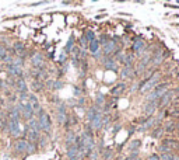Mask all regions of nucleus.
I'll list each match as a JSON object with an SVG mask.
<instances>
[{"label": "nucleus", "instance_id": "nucleus-42", "mask_svg": "<svg viewBox=\"0 0 179 160\" xmlns=\"http://www.w3.org/2000/svg\"><path fill=\"white\" fill-rule=\"evenodd\" d=\"M171 160H179V156H176V154H172Z\"/></svg>", "mask_w": 179, "mask_h": 160}, {"label": "nucleus", "instance_id": "nucleus-28", "mask_svg": "<svg viewBox=\"0 0 179 160\" xmlns=\"http://www.w3.org/2000/svg\"><path fill=\"white\" fill-rule=\"evenodd\" d=\"M73 47H74V37L71 35L70 38H69V41H67V44H66V47H64V52H66V54H67V52H71Z\"/></svg>", "mask_w": 179, "mask_h": 160}, {"label": "nucleus", "instance_id": "nucleus-39", "mask_svg": "<svg viewBox=\"0 0 179 160\" xmlns=\"http://www.w3.org/2000/svg\"><path fill=\"white\" fill-rule=\"evenodd\" d=\"M80 44H81L84 48H87V47H88V40H87L86 37H83V38H81V41H80Z\"/></svg>", "mask_w": 179, "mask_h": 160}, {"label": "nucleus", "instance_id": "nucleus-2", "mask_svg": "<svg viewBox=\"0 0 179 160\" xmlns=\"http://www.w3.org/2000/svg\"><path fill=\"white\" fill-rule=\"evenodd\" d=\"M38 122H39L41 131H44L45 134L50 132V129H52V120H50V115L48 112H44L41 117H38Z\"/></svg>", "mask_w": 179, "mask_h": 160}, {"label": "nucleus", "instance_id": "nucleus-36", "mask_svg": "<svg viewBox=\"0 0 179 160\" xmlns=\"http://www.w3.org/2000/svg\"><path fill=\"white\" fill-rule=\"evenodd\" d=\"M62 87H63V83L60 81V80H56V81H53V86H52V88H53V90H60Z\"/></svg>", "mask_w": 179, "mask_h": 160}, {"label": "nucleus", "instance_id": "nucleus-37", "mask_svg": "<svg viewBox=\"0 0 179 160\" xmlns=\"http://www.w3.org/2000/svg\"><path fill=\"white\" fill-rule=\"evenodd\" d=\"M84 37H86L87 40H90V41H93V40H95V35H94V32L91 31V30H88V31L86 32V35H84Z\"/></svg>", "mask_w": 179, "mask_h": 160}, {"label": "nucleus", "instance_id": "nucleus-46", "mask_svg": "<svg viewBox=\"0 0 179 160\" xmlns=\"http://www.w3.org/2000/svg\"><path fill=\"white\" fill-rule=\"evenodd\" d=\"M176 128H179V121H178V125H176Z\"/></svg>", "mask_w": 179, "mask_h": 160}, {"label": "nucleus", "instance_id": "nucleus-22", "mask_svg": "<svg viewBox=\"0 0 179 160\" xmlns=\"http://www.w3.org/2000/svg\"><path fill=\"white\" fill-rule=\"evenodd\" d=\"M146 48L144 47V41H141V40H136L134 41V45H133V51L136 52V54H140L143 49Z\"/></svg>", "mask_w": 179, "mask_h": 160}, {"label": "nucleus", "instance_id": "nucleus-4", "mask_svg": "<svg viewBox=\"0 0 179 160\" xmlns=\"http://www.w3.org/2000/svg\"><path fill=\"white\" fill-rule=\"evenodd\" d=\"M160 81V73H156V74H153V77L151 79H148L143 86L140 87V91L141 93H147L148 90H153V88L157 86V83Z\"/></svg>", "mask_w": 179, "mask_h": 160}, {"label": "nucleus", "instance_id": "nucleus-35", "mask_svg": "<svg viewBox=\"0 0 179 160\" xmlns=\"http://www.w3.org/2000/svg\"><path fill=\"white\" fill-rule=\"evenodd\" d=\"M112 156H113V154H112V150H111V149H105V150H104V159L105 160L112 159Z\"/></svg>", "mask_w": 179, "mask_h": 160}, {"label": "nucleus", "instance_id": "nucleus-34", "mask_svg": "<svg viewBox=\"0 0 179 160\" xmlns=\"http://www.w3.org/2000/svg\"><path fill=\"white\" fill-rule=\"evenodd\" d=\"M4 56H7V48H6V45L0 44V59H3Z\"/></svg>", "mask_w": 179, "mask_h": 160}, {"label": "nucleus", "instance_id": "nucleus-15", "mask_svg": "<svg viewBox=\"0 0 179 160\" xmlns=\"http://www.w3.org/2000/svg\"><path fill=\"white\" fill-rule=\"evenodd\" d=\"M102 115H104V114H97L93 120L90 121V122H91V128L93 129L98 131V129L102 128Z\"/></svg>", "mask_w": 179, "mask_h": 160}, {"label": "nucleus", "instance_id": "nucleus-43", "mask_svg": "<svg viewBox=\"0 0 179 160\" xmlns=\"http://www.w3.org/2000/svg\"><path fill=\"white\" fill-rule=\"evenodd\" d=\"M1 120H4V118H3V112H1V110H0V121Z\"/></svg>", "mask_w": 179, "mask_h": 160}, {"label": "nucleus", "instance_id": "nucleus-9", "mask_svg": "<svg viewBox=\"0 0 179 160\" xmlns=\"http://www.w3.org/2000/svg\"><path fill=\"white\" fill-rule=\"evenodd\" d=\"M27 145H28L27 139H17L16 143H14V150L17 153H25L27 152Z\"/></svg>", "mask_w": 179, "mask_h": 160}, {"label": "nucleus", "instance_id": "nucleus-11", "mask_svg": "<svg viewBox=\"0 0 179 160\" xmlns=\"http://www.w3.org/2000/svg\"><path fill=\"white\" fill-rule=\"evenodd\" d=\"M6 69H7V72L11 74V76H16L17 79H20V77H23V69L21 67H17V66H13V65H6Z\"/></svg>", "mask_w": 179, "mask_h": 160}, {"label": "nucleus", "instance_id": "nucleus-38", "mask_svg": "<svg viewBox=\"0 0 179 160\" xmlns=\"http://www.w3.org/2000/svg\"><path fill=\"white\" fill-rule=\"evenodd\" d=\"M88 156H90V160H97V159H98V153L94 152V150H91Z\"/></svg>", "mask_w": 179, "mask_h": 160}, {"label": "nucleus", "instance_id": "nucleus-3", "mask_svg": "<svg viewBox=\"0 0 179 160\" xmlns=\"http://www.w3.org/2000/svg\"><path fill=\"white\" fill-rule=\"evenodd\" d=\"M7 129L10 135L14 136V138H18L24 134L21 131V127H20V121H7Z\"/></svg>", "mask_w": 179, "mask_h": 160}, {"label": "nucleus", "instance_id": "nucleus-23", "mask_svg": "<svg viewBox=\"0 0 179 160\" xmlns=\"http://www.w3.org/2000/svg\"><path fill=\"white\" fill-rule=\"evenodd\" d=\"M76 134L73 132V131H69L67 132V136H66V145H67V147L69 146H71V145H74V142H76Z\"/></svg>", "mask_w": 179, "mask_h": 160}, {"label": "nucleus", "instance_id": "nucleus-41", "mask_svg": "<svg viewBox=\"0 0 179 160\" xmlns=\"http://www.w3.org/2000/svg\"><path fill=\"white\" fill-rule=\"evenodd\" d=\"M93 56H94V58H97V59H98V58H101V51H98V52L93 54Z\"/></svg>", "mask_w": 179, "mask_h": 160}, {"label": "nucleus", "instance_id": "nucleus-18", "mask_svg": "<svg viewBox=\"0 0 179 160\" xmlns=\"http://www.w3.org/2000/svg\"><path fill=\"white\" fill-rule=\"evenodd\" d=\"M104 66H105V69L106 70H117V66H116V62H115V59L113 58H106V61L104 62Z\"/></svg>", "mask_w": 179, "mask_h": 160}, {"label": "nucleus", "instance_id": "nucleus-45", "mask_svg": "<svg viewBox=\"0 0 179 160\" xmlns=\"http://www.w3.org/2000/svg\"><path fill=\"white\" fill-rule=\"evenodd\" d=\"M1 69H3V65L0 63V70H1Z\"/></svg>", "mask_w": 179, "mask_h": 160}, {"label": "nucleus", "instance_id": "nucleus-6", "mask_svg": "<svg viewBox=\"0 0 179 160\" xmlns=\"http://www.w3.org/2000/svg\"><path fill=\"white\" fill-rule=\"evenodd\" d=\"M31 63L34 65V67L37 69H42V63H44V56L41 52H34L31 56Z\"/></svg>", "mask_w": 179, "mask_h": 160}, {"label": "nucleus", "instance_id": "nucleus-25", "mask_svg": "<svg viewBox=\"0 0 179 160\" xmlns=\"http://www.w3.org/2000/svg\"><path fill=\"white\" fill-rule=\"evenodd\" d=\"M141 146V141H139V139H134V141H132L130 143H129V146H127V149L130 150V152H137V149Z\"/></svg>", "mask_w": 179, "mask_h": 160}, {"label": "nucleus", "instance_id": "nucleus-44", "mask_svg": "<svg viewBox=\"0 0 179 160\" xmlns=\"http://www.w3.org/2000/svg\"><path fill=\"white\" fill-rule=\"evenodd\" d=\"M175 93H176V96L179 97V90H176V91H175Z\"/></svg>", "mask_w": 179, "mask_h": 160}, {"label": "nucleus", "instance_id": "nucleus-30", "mask_svg": "<svg viewBox=\"0 0 179 160\" xmlns=\"http://www.w3.org/2000/svg\"><path fill=\"white\" fill-rule=\"evenodd\" d=\"M44 88V84H42V81H39V80H35V81H32V90L34 91H41Z\"/></svg>", "mask_w": 179, "mask_h": 160}, {"label": "nucleus", "instance_id": "nucleus-24", "mask_svg": "<svg viewBox=\"0 0 179 160\" xmlns=\"http://www.w3.org/2000/svg\"><path fill=\"white\" fill-rule=\"evenodd\" d=\"M120 73H122L120 76H122L123 79H126V77H133V74H134V70L132 69V66H125V67H123V70H122Z\"/></svg>", "mask_w": 179, "mask_h": 160}, {"label": "nucleus", "instance_id": "nucleus-20", "mask_svg": "<svg viewBox=\"0 0 179 160\" xmlns=\"http://www.w3.org/2000/svg\"><path fill=\"white\" fill-rule=\"evenodd\" d=\"M125 90H126V84H125V83H119L117 86H115V87L111 90V93H112L113 96H116V94L119 96V94H122Z\"/></svg>", "mask_w": 179, "mask_h": 160}, {"label": "nucleus", "instance_id": "nucleus-14", "mask_svg": "<svg viewBox=\"0 0 179 160\" xmlns=\"http://www.w3.org/2000/svg\"><path fill=\"white\" fill-rule=\"evenodd\" d=\"M25 134H27V138H28L27 141H30V142H32V143H35L37 141H39V138H41V134H39L38 131H34V129L27 128Z\"/></svg>", "mask_w": 179, "mask_h": 160}, {"label": "nucleus", "instance_id": "nucleus-31", "mask_svg": "<svg viewBox=\"0 0 179 160\" xmlns=\"http://www.w3.org/2000/svg\"><path fill=\"white\" fill-rule=\"evenodd\" d=\"M35 150H37V146H35V143H32V142H30L28 141V145H27V152L28 154H32V153H35Z\"/></svg>", "mask_w": 179, "mask_h": 160}, {"label": "nucleus", "instance_id": "nucleus-12", "mask_svg": "<svg viewBox=\"0 0 179 160\" xmlns=\"http://www.w3.org/2000/svg\"><path fill=\"white\" fill-rule=\"evenodd\" d=\"M157 107H158V101H150V103H147V104L144 105V114L147 117H151L156 112Z\"/></svg>", "mask_w": 179, "mask_h": 160}, {"label": "nucleus", "instance_id": "nucleus-17", "mask_svg": "<svg viewBox=\"0 0 179 160\" xmlns=\"http://www.w3.org/2000/svg\"><path fill=\"white\" fill-rule=\"evenodd\" d=\"M27 128H28V129H34V131H38V132H41L38 118H37V117H32V118H30V120L27 121Z\"/></svg>", "mask_w": 179, "mask_h": 160}, {"label": "nucleus", "instance_id": "nucleus-8", "mask_svg": "<svg viewBox=\"0 0 179 160\" xmlns=\"http://www.w3.org/2000/svg\"><path fill=\"white\" fill-rule=\"evenodd\" d=\"M16 90L18 94H25L27 90H28V86L25 83V79L24 77H20V79L16 80Z\"/></svg>", "mask_w": 179, "mask_h": 160}, {"label": "nucleus", "instance_id": "nucleus-7", "mask_svg": "<svg viewBox=\"0 0 179 160\" xmlns=\"http://www.w3.org/2000/svg\"><path fill=\"white\" fill-rule=\"evenodd\" d=\"M21 118V111L18 105H13L8 110V121H20Z\"/></svg>", "mask_w": 179, "mask_h": 160}, {"label": "nucleus", "instance_id": "nucleus-27", "mask_svg": "<svg viewBox=\"0 0 179 160\" xmlns=\"http://www.w3.org/2000/svg\"><path fill=\"white\" fill-rule=\"evenodd\" d=\"M161 145H164V146H168L169 149H173V147H178L179 146V143L175 141V139H165V141H162V143Z\"/></svg>", "mask_w": 179, "mask_h": 160}, {"label": "nucleus", "instance_id": "nucleus-33", "mask_svg": "<svg viewBox=\"0 0 179 160\" xmlns=\"http://www.w3.org/2000/svg\"><path fill=\"white\" fill-rule=\"evenodd\" d=\"M164 132H165V131H164V128H157V129H154V131L151 132V135H153V138H160Z\"/></svg>", "mask_w": 179, "mask_h": 160}, {"label": "nucleus", "instance_id": "nucleus-16", "mask_svg": "<svg viewBox=\"0 0 179 160\" xmlns=\"http://www.w3.org/2000/svg\"><path fill=\"white\" fill-rule=\"evenodd\" d=\"M67 157L70 160H78V147L76 143L67 147Z\"/></svg>", "mask_w": 179, "mask_h": 160}, {"label": "nucleus", "instance_id": "nucleus-40", "mask_svg": "<svg viewBox=\"0 0 179 160\" xmlns=\"http://www.w3.org/2000/svg\"><path fill=\"white\" fill-rule=\"evenodd\" d=\"M104 101H105V100H104V97H102V96H98V97H97V104H98V107L104 104Z\"/></svg>", "mask_w": 179, "mask_h": 160}, {"label": "nucleus", "instance_id": "nucleus-32", "mask_svg": "<svg viewBox=\"0 0 179 160\" xmlns=\"http://www.w3.org/2000/svg\"><path fill=\"white\" fill-rule=\"evenodd\" d=\"M175 128H176L175 122H173V121H171V122H168V124H167V127L164 128V131H165V132H173V129H175Z\"/></svg>", "mask_w": 179, "mask_h": 160}, {"label": "nucleus", "instance_id": "nucleus-13", "mask_svg": "<svg viewBox=\"0 0 179 160\" xmlns=\"http://www.w3.org/2000/svg\"><path fill=\"white\" fill-rule=\"evenodd\" d=\"M175 96V91L173 90H169V91H167L165 94H164L161 98H160V101H158V105H161V107H165V105L168 104L169 101L172 100V97Z\"/></svg>", "mask_w": 179, "mask_h": 160}, {"label": "nucleus", "instance_id": "nucleus-29", "mask_svg": "<svg viewBox=\"0 0 179 160\" xmlns=\"http://www.w3.org/2000/svg\"><path fill=\"white\" fill-rule=\"evenodd\" d=\"M23 62H24V58H20V56H16V58H13V61H11V63L13 66H17V67H21L23 66Z\"/></svg>", "mask_w": 179, "mask_h": 160}, {"label": "nucleus", "instance_id": "nucleus-1", "mask_svg": "<svg viewBox=\"0 0 179 160\" xmlns=\"http://www.w3.org/2000/svg\"><path fill=\"white\" fill-rule=\"evenodd\" d=\"M168 86H169L168 83H162V84L156 86V87L147 94V103H150V101H160V98L168 91V90H167Z\"/></svg>", "mask_w": 179, "mask_h": 160}, {"label": "nucleus", "instance_id": "nucleus-26", "mask_svg": "<svg viewBox=\"0 0 179 160\" xmlns=\"http://www.w3.org/2000/svg\"><path fill=\"white\" fill-rule=\"evenodd\" d=\"M90 51H91V54H95V52L100 51V41L97 40V38L90 41Z\"/></svg>", "mask_w": 179, "mask_h": 160}, {"label": "nucleus", "instance_id": "nucleus-21", "mask_svg": "<svg viewBox=\"0 0 179 160\" xmlns=\"http://www.w3.org/2000/svg\"><path fill=\"white\" fill-rule=\"evenodd\" d=\"M162 61H164V56H162V52L161 51H157L156 52V55L151 58V62H153V65H161L162 63Z\"/></svg>", "mask_w": 179, "mask_h": 160}, {"label": "nucleus", "instance_id": "nucleus-19", "mask_svg": "<svg viewBox=\"0 0 179 160\" xmlns=\"http://www.w3.org/2000/svg\"><path fill=\"white\" fill-rule=\"evenodd\" d=\"M113 51H115V41H108L104 45V55H106V58H108Z\"/></svg>", "mask_w": 179, "mask_h": 160}, {"label": "nucleus", "instance_id": "nucleus-10", "mask_svg": "<svg viewBox=\"0 0 179 160\" xmlns=\"http://www.w3.org/2000/svg\"><path fill=\"white\" fill-rule=\"evenodd\" d=\"M157 124V120L154 118V117H148L147 120L144 121L143 124H141L140 127H139V131H141V132H144V131H148L150 128H153L154 125Z\"/></svg>", "mask_w": 179, "mask_h": 160}, {"label": "nucleus", "instance_id": "nucleus-5", "mask_svg": "<svg viewBox=\"0 0 179 160\" xmlns=\"http://www.w3.org/2000/svg\"><path fill=\"white\" fill-rule=\"evenodd\" d=\"M56 118H57V122H59L60 125H66V124H67L69 117H67V112H66V107H64V104H60L59 107H57Z\"/></svg>", "mask_w": 179, "mask_h": 160}]
</instances>
